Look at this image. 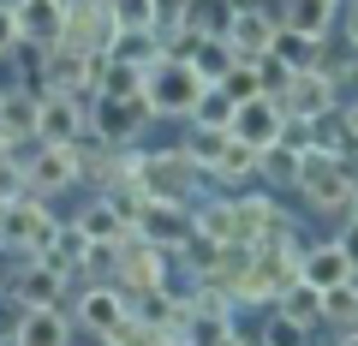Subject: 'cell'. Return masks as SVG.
I'll use <instances>...</instances> for the list:
<instances>
[{"mask_svg": "<svg viewBox=\"0 0 358 346\" xmlns=\"http://www.w3.org/2000/svg\"><path fill=\"white\" fill-rule=\"evenodd\" d=\"M227 126H233V102L221 90H203L197 108H192V131H215V138H227Z\"/></svg>", "mask_w": 358, "mask_h": 346, "instance_id": "d4e9b609", "label": "cell"}, {"mask_svg": "<svg viewBox=\"0 0 358 346\" xmlns=\"http://www.w3.org/2000/svg\"><path fill=\"white\" fill-rule=\"evenodd\" d=\"M352 317H358V287H329V293H317V322L352 329Z\"/></svg>", "mask_w": 358, "mask_h": 346, "instance_id": "cb8c5ba5", "label": "cell"}, {"mask_svg": "<svg viewBox=\"0 0 358 346\" xmlns=\"http://www.w3.org/2000/svg\"><path fill=\"white\" fill-rule=\"evenodd\" d=\"M6 346H72V317H66V305H54V310H18Z\"/></svg>", "mask_w": 358, "mask_h": 346, "instance_id": "9a60e30c", "label": "cell"}, {"mask_svg": "<svg viewBox=\"0 0 358 346\" xmlns=\"http://www.w3.org/2000/svg\"><path fill=\"white\" fill-rule=\"evenodd\" d=\"M167 263H173L167 251H155V245H143L138 233H126V239L114 245V281H108V287H114L126 305L143 298V293H162V287H167Z\"/></svg>", "mask_w": 358, "mask_h": 346, "instance_id": "3957f363", "label": "cell"}, {"mask_svg": "<svg viewBox=\"0 0 358 346\" xmlns=\"http://www.w3.org/2000/svg\"><path fill=\"white\" fill-rule=\"evenodd\" d=\"M54 227H60V221H54L48 203H36V197L0 203V251H18L24 263H30V257H42V245L54 239Z\"/></svg>", "mask_w": 358, "mask_h": 346, "instance_id": "5b68a950", "label": "cell"}, {"mask_svg": "<svg viewBox=\"0 0 358 346\" xmlns=\"http://www.w3.org/2000/svg\"><path fill=\"white\" fill-rule=\"evenodd\" d=\"M90 102H143V72L108 60V78H102V90L90 96Z\"/></svg>", "mask_w": 358, "mask_h": 346, "instance_id": "4316f807", "label": "cell"}, {"mask_svg": "<svg viewBox=\"0 0 358 346\" xmlns=\"http://www.w3.org/2000/svg\"><path fill=\"white\" fill-rule=\"evenodd\" d=\"M221 150H227V138H215V131H192V138L179 143V155L192 161V173H215Z\"/></svg>", "mask_w": 358, "mask_h": 346, "instance_id": "f1b7e54d", "label": "cell"}, {"mask_svg": "<svg viewBox=\"0 0 358 346\" xmlns=\"http://www.w3.org/2000/svg\"><path fill=\"white\" fill-rule=\"evenodd\" d=\"M66 287H72V281H60L54 269H42L36 257H30V263H18V269L6 275V298H13L18 310H54V305L66 298Z\"/></svg>", "mask_w": 358, "mask_h": 346, "instance_id": "8fae6325", "label": "cell"}, {"mask_svg": "<svg viewBox=\"0 0 358 346\" xmlns=\"http://www.w3.org/2000/svg\"><path fill=\"white\" fill-rule=\"evenodd\" d=\"M18 197H30L24 192V167H18V155H6L0 161V203H18Z\"/></svg>", "mask_w": 358, "mask_h": 346, "instance_id": "d590c367", "label": "cell"}, {"mask_svg": "<svg viewBox=\"0 0 358 346\" xmlns=\"http://www.w3.org/2000/svg\"><path fill=\"white\" fill-rule=\"evenodd\" d=\"M221 346H251V340H245V334H239V329H233V334H227V340H221Z\"/></svg>", "mask_w": 358, "mask_h": 346, "instance_id": "74e56055", "label": "cell"}, {"mask_svg": "<svg viewBox=\"0 0 358 346\" xmlns=\"http://www.w3.org/2000/svg\"><path fill=\"white\" fill-rule=\"evenodd\" d=\"M192 233H197V239H209V245H233V209H227V197L192 209Z\"/></svg>", "mask_w": 358, "mask_h": 346, "instance_id": "484cf974", "label": "cell"}, {"mask_svg": "<svg viewBox=\"0 0 358 346\" xmlns=\"http://www.w3.org/2000/svg\"><path fill=\"white\" fill-rule=\"evenodd\" d=\"M60 0H24L13 6V24H18V42L24 48H60Z\"/></svg>", "mask_w": 358, "mask_h": 346, "instance_id": "ac0fdd59", "label": "cell"}, {"mask_svg": "<svg viewBox=\"0 0 358 346\" xmlns=\"http://www.w3.org/2000/svg\"><path fill=\"white\" fill-rule=\"evenodd\" d=\"M251 173H257V155L239 150V143L227 138V150H221V161H215V180L221 185H239V180H251Z\"/></svg>", "mask_w": 358, "mask_h": 346, "instance_id": "4dcf8cb0", "label": "cell"}, {"mask_svg": "<svg viewBox=\"0 0 358 346\" xmlns=\"http://www.w3.org/2000/svg\"><path fill=\"white\" fill-rule=\"evenodd\" d=\"M18 48V24H13V6H0V60H13Z\"/></svg>", "mask_w": 358, "mask_h": 346, "instance_id": "8d00e7d4", "label": "cell"}, {"mask_svg": "<svg viewBox=\"0 0 358 346\" xmlns=\"http://www.w3.org/2000/svg\"><path fill=\"white\" fill-rule=\"evenodd\" d=\"M352 143H358V114H352V102H341L334 114L310 120V150H322V155H352Z\"/></svg>", "mask_w": 358, "mask_h": 346, "instance_id": "ffe728a7", "label": "cell"}, {"mask_svg": "<svg viewBox=\"0 0 358 346\" xmlns=\"http://www.w3.org/2000/svg\"><path fill=\"white\" fill-rule=\"evenodd\" d=\"M36 102L42 90H30V84H6L0 90V138L13 143H36Z\"/></svg>", "mask_w": 358, "mask_h": 346, "instance_id": "2e32d148", "label": "cell"}, {"mask_svg": "<svg viewBox=\"0 0 358 346\" xmlns=\"http://www.w3.org/2000/svg\"><path fill=\"white\" fill-rule=\"evenodd\" d=\"M275 317L299 322V329H322V322H317V293H310V287H299V281L275 298Z\"/></svg>", "mask_w": 358, "mask_h": 346, "instance_id": "83f0119b", "label": "cell"}, {"mask_svg": "<svg viewBox=\"0 0 358 346\" xmlns=\"http://www.w3.org/2000/svg\"><path fill=\"white\" fill-rule=\"evenodd\" d=\"M78 257H84V239H78V233L60 221V227H54V239L42 245V257H36V263H42V269H54L60 281H78Z\"/></svg>", "mask_w": 358, "mask_h": 346, "instance_id": "7402d4cb", "label": "cell"}, {"mask_svg": "<svg viewBox=\"0 0 358 346\" xmlns=\"http://www.w3.org/2000/svg\"><path fill=\"white\" fill-rule=\"evenodd\" d=\"M108 18H114V36H155L162 6H150V0H120V6H108Z\"/></svg>", "mask_w": 358, "mask_h": 346, "instance_id": "603a6c76", "label": "cell"}, {"mask_svg": "<svg viewBox=\"0 0 358 346\" xmlns=\"http://www.w3.org/2000/svg\"><path fill=\"white\" fill-rule=\"evenodd\" d=\"M131 233H138L143 245H155V251L173 257L179 239L192 233V209H179V203H150V209L138 215V227H131Z\"/></svg>", "mask_w": 358, "mask_h": 346, "instance_id": "e0dca14e", "label": "cell"}, {"mask_svg": "<svg viewBox=\"0 0 358 346\" xmlns=\"http://www.w3.org/2000/svg\"><path fill=\"white\" fill-rule=\"evenodd\" d=\"M66 227H72V233H78V239H84V245H120V239H126V233H131L126 221H120L114 209L102 203V197H96V203H84V209H78L72 221H66Z\"/></svg>", "mask_w": 358, "mask_h": 346, "instance_id": "44dd1931", "label": "cell"}, {"mask_svg": "<svg viewBox=\"0 0 358 346\" xmlns=\"http://www.w3.org/2000/svg\"><path fill=\"white\" fill-rule=\"evenodd\" d=\"M84 102L78 96H42L36 102V143H48V150H72L78 138H84Z\"/></svg>", "mask_w": 358, "mask_h": 346, "instance_id": "30bf717a", "label": "cell"}, {"mask_svg": "<svg viewBox=\"0 0 358 346\" xmlns=\"http://www.w3.org/2000/svg\"><path fill=\"white\" fill-rule=\"evenodd\" d=\"M293 192L305 197V209L334 215L341 203H352V155L305 150V155H299V167H293Z\"/></svg>", "mask_w": 358, "mask_h": 346, "instance_id": "7a4b0ae2", "label": "cell"}, {"mask_svg": "<svg viewBox=\"0 0 358 346\" xmlns=\"http://www.w3.org/2000/svg\"><path fill=\"white\" fill-rule=\"evenodd\" d=\"M275 30H281V13H268V6H227L221 42L233 48V60H263Z\"/></svg>", "mask_w": 358, "mask_h": 346, "instance_id": "52a82bcc", "label": "cell"}, {"mask_svg": "<svg viewBox=\"0 0 358 346\" xmlns=\"http://www.w3.org/2000/svg\"><path fill=\"white\" fill-rule=\"evenodd\" d=\"M120 173H126L131 185H138L150 203H179V209H192V161L179 150H126L120 155Z\"/></svg>", "mask_w": 358, "mask_h": 346, "instance_id": "6da1fadb", "label": "cell"}, {"mask_svg": "<svg viewBox=\"0 0 358 346\" xmlns=\"http://www.w3.org/2000/svg\"><path fill=\"white\" fill-rule=\"evenodd\" d=\"M341 102H346V96L334 90L322 72H310V66L293 72V78H287V90H281V114H293V120H322V114H334Z\"/></svg>", "mask_w": 358, "mask_h": 346, "instance_id": "9c48e42d", "label": "cell"}, {"mask_svg": "<svg viewBox=\"0 0 358 346\" xmlns=\"http://www.w3.org/2000/svg\"><path fill=\"white\" fill-rule=\"evenodd\" d=\"M275 150L305 155V150H310V120H293V114H287V120H281V131H275Z\"/></svg>", "mask_w": 358, "mask_h": 346, "instance_id": "e575fe53", "label": "cell"}, {"mask_svg": "<svg viewBox=\"0 0 358 346\" xmlns=\"http://www.w3.org/2000/svg\"><path fill=\"white\" fill-rule=\"evenodd\" d=\"M257 346H310V329H299V322H287V317H275V310H268L263 340H257Z\"/></svg>", "mask_w": 358, "mask_h": 346, "instance_id": "1f68e13d", "label": "cell"}, {"mask_svg": "<svg viewBox=\"0 0 358 346\" xmlns=\"http://www.w3.org/2000/svg\"><path fill=\"white\" fill-rule=\"evenodd\" d=\"M143 120H150V108L143 102H90V138H102V143H114V150H131L138 143V131H143Z\"/></svg>", "mask_w": 358, "mask_h": 346, "instance_id": "7c38bea8", "label": "cell"}, {"mask_svg": "<svg viewBox=\"0 0 358 346\" xmlns=\"http://www.w3.org/2000/svg\"><path fill=\"white\" fill-rule=\"evenodd\" d=\"M215 90L227 96L233 108L257 102V96H263V84H257V66H251V60H239V66H233V72H227V78H221V84H215Z\"/></svg>", "mask_w": 358, "mask_h": 346, "instance_id": "f546056e", "label": "cell"}, {"mask_svg": "<svg viewBox=\"0 0 358 346\" xmlns=\"http://www.w3.org/2000/svg\"><path fill=\"white\" fill-rule=\"evenodd\" d=\"M197 96H203V84L192 78V66H179V60H155L143 72V108H150V120H192Z\"/></svg>", "mask_w": 358, "mask_h": 346, "instance_id": "277c9868", "label": "cell"}, {"mask_svg": "<svg viewBox=\"0 0 358 346\" xmlns=\"http://www.w3.org/2000/svg\"><path fill=\"white\" fill-rule=\"evenodd\" d=\"M334 18H341L334 0H299V6H287V13H281V30H287V36H299V42H329Z\"/></svg>", "mask_w": 358, "mask_h": 346, "instance_id": "d6986e66", "label": "cell"}, {"mask_svg": "<svg viewBox=\"0 0 358 346\" xmlns=\"http://www.w3.org/2000/svg\"><path fill=\"white\" fill-rule=\"evenodd\" d=\"M167 346H179V340H167Z\"/></svg>", "mask_w": 358, "mask_h": 346, "instance_id": "f35d334b", "label": "cell"}, {"mask_svg": "<svg viewBox=\"0 0 358 346\" xmlns=\"http://www.w3.org/2000/svg\"><path fill=\"white\" fill-rule=\"evenodd\" d=\"M102 346H167V334H155V329H143V322H131V317H126Z\"/></svg>", "mask_w": 358, "mask_h": 346, "instance_id": "836d02e7", "label": "cell"}, {"mask_svg": "<svg viewBox=\"0 0 358 346\" xmlns=\"http://www.w3.org/2000/svg\"><path fill=\"white\" fill-rule=\"evenodd\" d=\"M281 102H268V96H257V102H245V108H233V126H227V138L239 143V150H251V155H263L268 143H275V131H281Z\"/></svg>", "mask_w": 358, "mask_h": 346, "instance_id": "4fadbf2b", "label": "cell"}, {"mask_svg": "<svg viewBox=\"0 0 358 346\" xmlns=\"http://www.w3.org/2000/svg\"><path fill=\"white\" fill-rule=\"evenodd\" d=\"M358 263H352V245L346 239H317L305 245V257H299V287H310V293H329V287H352Z\"/></svg>", "mask_w": 358, "mask_h": 346, "instance_id": "8992f818", "label": "cell"}, {"mask_svg": "<svg viewBox=\"0 0 358 346\" xmlns=\"http://www.w3.org/2000/svg\"><path fill=\"white\" fill-rule=\"evenodd\" d=\"M18 167H24V192L36 197V203H48V197H60V192L78 185L72 150H48V143H36V155H18Z\"/></svg>", "mask_w": 358, "mask_h": 346, "instance_id": "ba28073f", "label": "cell"}, {"mask_svg": "<svg viewBox=\"0 0 358 346\" xmlns=\"http://www.w3.org/2000/svg\"><path fill=\"white\" fill-rule=\"evenodd\" d=\"M293 167H299V155H287V150H275V143H268V150L257 155V173H263L268 185H293Z\"/></svg>", "mask_w": 358, "mask_h": 346, "instance_id": "d6a6232c", "label": "cell"}, {"mask_svg": "<svg viewBox=\"0 0 358 346\" xmlns=\"http://www.w3.org/2000/svg\"><path fill=\"white\" fill-rule=\"evenodd\" d=\"M66 317H72V322H84L90 334H102V340H108V334H114L120 322L131 317V310H126V298H120L114 287H78V305L66 310Z\"/></svg>", "mask_w": 358, "mask_h": 346, "instance_id": "5bb4252c", "label": "cell"}]
</instances>
